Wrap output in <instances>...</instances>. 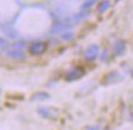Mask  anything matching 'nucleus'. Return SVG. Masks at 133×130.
I'll list each match as a JSON object with an SVG mask.
<instances>
[{"mask_svg":"<svg viewBox=\"0 0 133 130\" xmlns=\"http://www.w3.org/2000/svg\"><path fill=\"white\" fill-rule=\"evenodd\" d=\"M84 75V69L81 68V67H73L71 68L70 71L66 72L65 74V80L67 81H73V80H77Z\"/></svg>","mask_w":133,"mask_h":130,"instance_id":"nucleus-1","label":"nucleus"},{"mask_svg":"<svg viewBox=\"0 0 133 130\" xmlns=\"http://www.w3.org/2000/svg\"><path fill=\"white\" fill-rule=\"evenodd\" d=\"M48 48V44L45 41H34L29 45V52L32 55H42L45 52V50Z\"/></svg>","mask_w":133,"mask_h":130,"instance_id":"nucleus-2","label":"nucleus"},{"mask_svg":"<svg viewBox=\"0 0 133 130\" xmlns=\"http://www.w3.org/2000/svg\"><path fill=\"white\" fill-rule=\"evenodd\" d=\"M98 53H99V48H98V45H94V44L89 45L84 51V58L88 60V61H93V60L97 58Z\"/></svg>","mask_w":133,"mask_h":130,"instance_id":"nucleus-3","label":"nucleus"},{"mask_svg":"<svg viewBox=\"0 0 133 130\" xmlns=\"http://www.w3.org/2000/svg\"><path fill=\"white\" fill-rule=\"evenodd\" d=\"M122 75L118 72L114 71V72H110L109 74H106L104 78H103V84H111V83H116V81L121 80Z\"/></svg>","mask_w":133,"mask_h":130,"instance_id":"nucleus-4","label":"nucleus"},{"mask_svg":"<svg viewBox=\"0 0 133 130\" xmlns=\"http://www.w3.org/2000/svg\"><path fill=\"white\" fill-rule=\"evenodd\" d=\"M125 50H126V43L123 40H118L115 43L114 45V51L116 53L117 56H121L125 53Z\"/></svg>","mask_w":133,"mask_h":130,"instance_id":"nucleus-5","label":"nucleus"},{"mask_svg":"<svg viewBox=\"0 0 133 130\" xmlns=\"http://www.w3.org/2000/svg\"><path fill=\"white\" fill-rule=\"evenodd\" d=\"M8 55L10 57H14V58H18V60L24 58V53L22 52L21 50H18V49H16V50H9Z\"/></svg>","mask_w":133,"mask_h":130,"instance_id":"nucleus-6","label":"nucleus"},{"mask_svg":"<svg viewBox=\"0 0 133 130\" xmlns=\"http://www.w3.org/2000/svg\"><path fill=\"white\" fill-rule=\"evenodd\" d=\"M110 7V3L109 1H100L99 4H98V12L99 13H104Z\"/></svg>","mask_w":133,"mask_h":130,"instance_id":"nucleus-7","label":"nucleus"},{"mask_svg":"<svg viewBox=\"0 0 133 130\" xmlns=\"http://www.w3.org/2000/svg\"><path fill=\"white\" fill-rule=\"evenodd\" d=\"M49 98V95L45 93H37L32 96V101H38V100H45Z\"/></svg>","mask_w":133,"mask_h":130,"instance_id":"nucleus-8","label":"nucleus"},{"mask_svg":"<svg viewBox=\"0 0 133 130\" xmlns=\"http://www.w3.org/2000/svg\"><path fill=\"white\" fill-rule=\"evenodd\" d=\"M93 4H94V1H93V0H92V1H85L84 4L82 5V7H83V9H84V7H90Z\"/></svg>","mask_w":133,"mask_h":130,"instance_id":"nucleus-9","label":"nucleus"},{"mask_svg":"<svg viewBox=\"0 0 133 130\" xmlns=\"http://www.w3.org/2000/svg\"><path fill=\"white\" fill-rule=\"evenodd\" d=\"M71 37H72V33L71 32H69L67 34H62V39H65V40H66V39H70Z\"/></svg>","mask_w":133,"mask_h":130,"instance_id":"nucleus-10","label":"nucleus"},{"mask_svg":"<svg viewBox=\"0 0 133 130\" xmlns=\"http://www.w3.org/2000/svg\"><path fill=\"white\" fill-rule=\"evenodd\" d=\"M88 129L89 130H101L100 128H98V126H89Z\"/></svg>","mask_w":133,"mask_h":130,"instance_id":"nucleus-11","label":"nucleus"}]
</instances>
